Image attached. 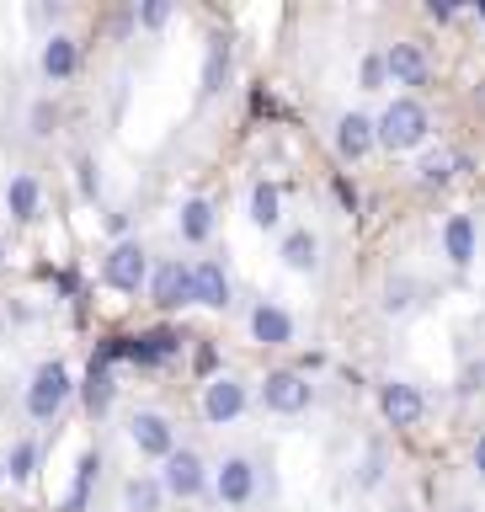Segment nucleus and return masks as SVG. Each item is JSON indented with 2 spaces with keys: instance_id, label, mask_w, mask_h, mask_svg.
Wrapping results in <instances>:
<instances>
[{
  "instance_id": "412c9836",
  "label": "nucleus",
  "mask_w": 485,
  "mask_h": 512,
  "mask_svg": "<svg viewBox=\"0 0 485 512\" xmlns=\"http://www.w3.org/2000/svg\"><path fill=\"white\" fill-rule=\"evenodd\" d=\"M176 235H182L187 246H214V235H219L214 198H187L182 208H176Z\"/></svg>"
},
{
  "instance_id": "20e7f679",
  "label": "nucleus",
  "mask_w": 485,
  "mask_h": 512,
  "mask_svg": "<svg viewBox=\"0 0 485 512\" xmlns=\"http://www.w3.org/2000/svg\"><path fill=\"white\" fill-rule=\"evenodd\" d=\"M150 272H155V262L144 251V240H134V235L107 246V256H102V283L118 288V294H150Z\"/></svg>"
},
{
  "instance_id": "6e6552de",
  "label": "nucleus",
  "mask_w": 485,
  "mask_h": 512,
  "mask_svg": "<svg viewBox=\"0 0 485 512\" xmlns=\"http://www.w3.org/2000/svg\"><path fill=\"white\" fill-rule=\"evenodd\" d=\"M160 486H166L171 502H198L203 491H214V470L203 464L198 448H176V454L160 464Z\"/></svg>"
},
{
  "instance_id": "4c0bfd02",
  "label": "nucleus",
  "mask_w": 485,
  "mask_h": 512,
  "mask_svg": "<svg viewBox=\"0 0 485 512\" xmlns=\"http://www.w3.org/2000/svg\"><path fill=\"white\" fill-rule=\"evenodd\" d=\"M470 464H475V475L485 480V432H480V438H475V448H470Z\"/></svg>"
},
{
  "instance_id": "ea45409f",
  "label": "nucleus",
  "mask_w": 485,
  "mask_h": 512,
  "mask_svg": "<svg viewBox=\"0 0 485 512\" xmlns=\"http://www.w3.org/2000/svg\"><path fill=\"white\" fill-rule=\"evenodd\" d=\"M0 480H6V464H0Z\"/></svg>"
},
{
  "instance_id": "72a5a7b5",
  "label": "nucleus",
  "mask_w": 485,
  "mask_h": 512,
  "mask_svg": "<svg viewBox=\"0 0 485 512\" xmlns=\"http://www.w3.org/2000/svg\"><path fill=\"white\" fill-rule=\"evenodd\" d=\"M32 134L38 139H48V134H59V102H32Z\"/></svg>"
},
{
  "instance_id": "f3484780",
  "label": "nucleus",
  "mask_w": 485,
  "mask_h": 512,
  "mask_svg": "<svg viewBox=\"0 0 485 512\" xmlns=\"http://www.w3.org/2000/svg\"><path fill=\"white\" fill-rule=\"evenodd\" d=\"M230 75H235V43H230V32H214L203 48V75H198V96L203 102H214V96H224V86H230Z\"/></svg>"
},
{
  "instance_id": "4be33fe9",
  "label": "nucleus",
  "mask_w": 485,
  "mask_h": 512,
  "mask_svg": "<svg viewBox=\"0 0 485 512\" xmlns=\"http://www.w3.org/2000/svg\"><path fill=\"white\" fill-rule=\"evenodd\" d=\"M112 400H118V379H112V363L91 352V368H86V379H80V406H86V416H96V422H102V416L112 411Z\"/></svg>"
},
{
  "instance_id": "2eb2a0df",
  "label": "nucleus",
  "mask_w": 485,
  "mask_h": 512,
  "mask_svg": "<svg viewBox=\"0 0 485 512\" xmlns=\"http://www.w3.org/2000/svg\"><path fill=\"white\" fill-rule=\"evenodd\" d=\"M80 64H86V54H80L75 32H48L43 48H38V70H43L48 86H70V80L80 75Z\"/></svg>"
},
{
  "instance_id": "c85d7f7f",
  "label": "nucleus",
  "mask_w": 485,
  "mask_h": 512,
  "mask_svg": "<svg viewBox=\"0 0 485 512\" xmlns=\"http://www.w3.org/2000/svg\"><path fill=\"white\" fill-rule=\"evenodd\" d=\"M358 86L363 91H384L390 86V59H384V48H368L358 59Z\"/></svg>"
},
{
  "instance_id": "f03ea898",
  "label": "nucleus",
  "mask_w": 485,
  "mask_h": 512,
  "mask_svg": "<svg viewBox=\"0 0 485 512\" xmlns=\"http://www.w3.org/2000/svg\"><path fill=\"white\" fill-rule=\"evenodd\" d=\"M187 352V336L176 331V326H150V331H134V336H107L102 347H96V358H107V363H139V368H166L176 363Z\"/></svg>"
},
{
  "instance_id": "f257e3e1",
  "label": "nucleus",
  "mask_w": 485,
  "mask_h": 512,
  "mask_svg": "<svg viewBox=\"0 0 485 512\" xmlns=\"http://www.w3.org/2000/svg\"><path fill=\"white\" fill-rule=\"evenodd\" d=\"M80 395V384H75V374H70V363L64 358H43L38 368H32V379H27V395H22V406H27V422H38V427H48V422H59L64 416V406Z\"/></svg>"
},
{
  "instance_id": "423d86ee",
  "label": "nucleus",
  "mask_w": 485,
  "mask_h": 512,
  "mask_svg": "<svg viewBox=\"0 0 485 512\" xmlns=\"http://www.w3.org/2000/svg\"><path fill=\"white\" fill-rule=\"evenodd\" d=\"M256 491H262V470H256V459L251 454H224L214 464V496H219V507H230V512H246L256 502Z\"/></svg>"
},
{
  "instance_id": "473e14b6",
  "label": "nucleus",
  "mask_w": 485,
  "mask_h": 512,
  "mask_svg": "<svg viewBox=\"0 0 485 512\" xmlns=\"http://www.w3.org/2000/svg\"><path fill=\"white\" fill-rule=\"evenodd\" d=\"M454 395H459V400H480V395H485V358H470V363L459 368Z\"/></svg>"
},
{
  "instance_id": "cd10ccee",
  "label": "nucleus",
  "mask_w": 485,
  "mask_h": 512,
  "mask_svg": "<svg viewBox=\"0 0 485 512\" xmlns=\"http://www.w3.org/2000/svg\"><path fill=\"white\" fill-rule=\"evenodd\" d=\"M160 507H166L160 475H128L123 480V512H160Z\"/></svg>"
},
{
  "instance_id": "c756f323",
  "label": "nucleus",
  "mask_w": 485,
  "mask_h": 512,
  "mask_svg": "<svg viewBox=\"0 0 485 512\" xmlns=\"http://www.w3.org/2000/svg\"><path fill=\"white\" fill-rule=\"evenodd\" d=\"M384 464H390L384 443H368V448H363V464H358V486H363V491H379V486H384V475H390Z\"/></svg>"
},
{
  "instance_id": "bb28decb",
  "label": "nucleus",
  "mask_w": 485,
  "mask_h": 512,
  "mask_svg": "<svg viewBox=\"0 0 485 512\" xmlns=\"http://www.w3.org/2000/svg\"><path fill=\"white\" fill-rule=\"evenodd\" d=\"M0 464H6V480H11V486H27V480L38 475V464H43V443H38V438H16Z\"/></svg>"
},
{
  "instance_id": "393cba45",
  "label": "nucleus",
  "mask_w": 485,
  "mask_h": 512,
  "mask_svg": "<svg viewBox=\"0 0 485 512\" xmlns=\"http://www.w3.org/2000/svg\"><path fill=\"white\" fill-rule=\"evenodd\" d=\"M246 214H251L256 230H278V224H283V187L267 182V176H262V182H251Z\"/></svg>"
},
{
  "instance_id": "39448f33",
  "label": "nucleus",
  "mask_w": 485,
  "mask_h": 512,
  "mask_svg": "<svg viewBox=\"0 0 485 512\" xmlns=\"http://www.w3.org/2000/svg\"><path fill=\"white\" fill-rule=\"evenodd\" d=\"M256 395H262V406L272 416H304L315 406V384L304 368H267V379L256 384Z\"/></svg>"
},
{
  "instance_id": "2f4dec72",
  "label": "nucleus",
  "mask_w": 485,
  "mask_h": 512,
  "mask_svg": "<svg viewBox=\"0 0 485 512\" xmlns=\"http://www.w3.org/2000/svg\"><path fill=\"white\" fill-rule=\"evenodd\" d=\"M75 187H80V198H86V203L102 198V171H96V155H75Z\"/></svg>"
},
{
  "instance_id": "9b49d317",
  "label": "nucleus",
  "mask_w": 485,
  "mask_h": 512,
  "mask_svg": "<svg viewBox=\"0 0 485 512\" xmlns=\"http://www.w3.org/2000/svg\"><path fill=\"white\" fill-rule=\"evenodd\" d=\"M379 416H384V427H395V432H416V427H422V416H427L422 384H411V379H384V384H379Z\"/></svg>"
},
{
  "instance_id": "f8f14e48",
  "label": "nucleus",
  "mask_w": 485,
  "mask_h": 512,
  "mask_svg": "<svg viewBox=\"0 0 485 512\" xmlns=\"http://www.w3.org/2000/svg\"><path fill=\"white\" fill-rule=\"evenodd\" d=\"M128 443H134L144 459H160V464L182 448V443H176V422L166 411H155V406H139L134 416H128Z\"/></svg>"
},
{
  "instance_id": "7ed1b4c3",
  "label": "nucleus",
  "mask_w": 485,
  "mask_h": 512,
  "mask_svg": "<svg viewBox=\"0 0 485 512\" xmlns=\"http://www.w3.org/2000/svg\"><path fill=\"white\" fill-rule=\"evenodd\" d=\"M427 139H432V112H427L422 96H395V102L379 112V150L406 155Z\"/></svg>"
},
{
  "instance_id": "ddd939ff",
  "label": "nucleus",
  "mask_w": 485,
  "mask_h": 512,
  "mask_svg": "<svg viewBox=\"0 0 485 512\" xmlns=\"http://www.w3.org/2000/svg\"><path fill=\"white\" fill-rule=\"evenodd\" d=\"M246 326H251V342L256 347H294L299 342V320L278 299H256L251 315H246Z\"/></svg>"
},
{
  "instance_id": "dca6fc26",
  "label": "nucleus",
  "mask_w": 485,
  "mask_h": 512,
  "mask_svg": "<svg viewBox=\"0 0 485 512\" xmlns=\"http://www.w3.org/2000/svg\"><path fill=\"white\" fill-rule=\"evenodd\" d=\"M192 294H198L203 310H230L235 304V283H230V267L219 262V256H203V262H192Z\"/></svg>"
},
{
  "instance_id": "9d476101",
  "label": "nucleus",
  "mask_w": 485,
  "mask_h": 512,
  "mask_svg": "<svg viewBox=\"0 0 485 512\" xmlns=\"http://www.w3.org/2000/svg\"><path fill=\"white\" fill-rule=\"evenodd\" d=\"M331 150L342 155L347 166L368 160L379 150V118H374V112H363V107H347L342 118H336V128H331Z\"/></svg>"
},
{
  "instance_id": "a878e982",
  "label": "nucleus",
  "mask_w": 485,
  "mask_h": 512,
  "mask_svg": "<svg viewBox=\"0 0 485 512\" xmlns=\"http://www.w3.org/2000/svg\"><path fill=\"white\" fill-rule=\"evenodd\" d=\"M459 171V150H438V155H422L416 160V187H427V192H443Z\"/></svg>"
},
{
  "instance_id": "a19ab883",
  "label": "nucleus",
  "mask_w": 485,
  "mask_h": 512,
  "mask_svg": "<svg viewBox=\"0 0 485 512\" xmlns=\"http://www.w3.org/2000/svg\"><path fill=\"white\" fill-rule=\"evenodd\" d=\"M459 512H470V507H459Z\"/></svg>"
},
{
  "instance_id": "0eeeda50",
  "label": "nucleus",
  "mask_w": 485,
  "mask_h": 512,
  "mask_svg": "<svg viewBox=\"0 0 485 512\" xmlns=\"http://www.w3.org/2000/svg\"><path fill=\"white\" fill-rule=\"evenodd\" d=\"M246 411H251V384L240 379V374H219V379L203 384L198 416H203L208 427H230V422H240Z\"/></svg>"
},
{
  "instance_id": "58836bf2",
  "label": "nucleus",
  "mask_w": 485,
  "mask_h": 512,
  "mask_svg": "<svg viewBox=\"0 0 485 512\" xmlns=\"http://www.w3.org/2000/svg\"><path fill=\"white\" fill-rule=\"evenodd\" d=\"M0 267H6V235H0Z\"/></svg>"
},
{
  "instance_id": "4468645a",
  "label": "nucleus",
  "mask_w": 485,
  "mask_h": 512,
  "mask_svg": "<svg viewBox=\"0 0 485 512\" xmlns=\"http://www.w3.org/2000/svg\"><path fill=\"white\" fill-rule=\"evenodd\" d=\"M384 59H390V86H406V96L432 86V59L416 38H395L390 48H384Z\"/></svg>"
},
{
  "instance_id": "aec40b11",
  "label": "nucleus",
  "mask_w": 485,
  "mask_h": 512,
  "mask_svg": "<svg viewBox=\"0 0 485 512\" xmlns=\"http://www.w3.org/2000/svg\"><path fill=\"white\" fill-rule=\"evenodd\" d=\"M6 214L16 224H38L43 219V182H38V171H11L6 176Z\"/></svg>"
},
{
  "instance_id": "b1692460",
  "label": "nucleus",
  "mask_w": 485,
  "mask_h": 512,
  "mask_svg": "<svg viewBox=\"0 0 485 512\" xmlns=\"http://www.w3.org/2000/svg\"><path fill=\"white\" fill-rule=\"evenodd\" d=\"M96 475H102V448H86L80 464H75V480H70V491H64L59 512H86L91 507V491H96Z\"/></svg>"
},
{
  "instance_id": "e433bc0d",
  "label": "nucleus",
  "mask_w": 485,
  "mask_h": 512,
  "mask_svg": "<svg viewBox=\"0 0 485 512\" xmlns=\"http://www.w3.org/2000/svg\"><path fill=\"white\" fill-rule=\"evenodd\" d=\"M27 16H32V22H59V16H64V6H32Z\"/></svg>"
},
{
  "instance_id": "c9c22d12",
  "label": "nucleus",
  "mask_w": 485,
  "mask_h": 512,
  "mask_svg": "<svg viewBox=\"0 0 485 512\" xmlns=\"http://www.w3.org/2000/svg\"><path fill=\"white\" fill-rule=\"evenodd\" d=\"M102 230L112 235V246H118V240H128V230H134V214H128V208H107V214H102Z\"/></svg>"
},
{
  "instance_id": "5701e85b",
  "label": "nucleus",
  "mask_w": 485,
  "mask_h": 512,
  "mask_svg": "<svg viewBox=\"0 0 485 512\" xmlns=\"http://www.w3.org/2000/svg\"><path fill=\"white\" fill-rule=\"evenodd\" d=\"M422 299H427V283L416 278V272H390L384 288H379V310L384 315H406L411 304H422Z\"/></svg>"
},
{
  "instance_id": "f704fd0d",
  "label": "nucleus",
  "mask_w": 485,
  "mask_h": 512,
  "mask_svg": "<svg viewBox=\"0 0 485 512\" xmlns=\"http://www.w3.org/2000/svg\"><path fill=\"white\" fill-rule=\"evenodd\" d=\"M192 368H198V379H219V347L214 342H192Z\"/></svg>"
},
{
  "instance_id": "6ab92c4d",
  "label": "nucleus",
  "mask_w": 485,
  "mask_h": 512,
  "mask_svg": "<svg viewBox=\"0 0 485 512\" xmlns=\"http://www.w3.org/2000/svg\"><path fill=\"white\" fill-rule=\"evenodd\" d=\"M278 262L288 272H299V278H315L320 272V235L310 230V224H294V230H283L278 240Z\"/></svg>"
},
{
  "instance_id": "7c9ffc66",
  "label": "nucleus",
  "mask_w": 485,
  "mask_h": 512,
  "mask_svg": "<svg viewBox=\"0 0 485 512\" xmlns=\"http://www.w3.org/2000/svg\"><path fill=\"white\" fill-rule=\"evenodd\" d=\"M134 16H139V32H166L171 16H176V6H171V0H139Z\"/></svg>"
},
{
  "instance_id": "1a4fd4ad",
  "label": "nucleus",
  "mask_w": 485,
  "mask_h": 512,
  "mask_svg": "<svg viewBox=\"0 0 485 512\" xmlns=\"http://www.w3.org/2000/svg\"><path fill=\"white\" fill-rule=\"evenodd\" d=\"M150 304L160 315H176V310H187V304H198V294H192V262L160 256L155 272H150Z\"/></svg>"
},
{
  "instance_id": "a211bd4d",
  "label": "nucleus",
  "mask_w": 485,
  "mask_h": 512,
  "mask_svg": "<svg viewBox=\"0 0 485 512\" xmlns=\"http://www.w3.org/2000/svg\"><path fill=\"white\" fill-rule=\"evenodd\" d=\"M443 256L454 272H470L475 256H480V230H475V214H448L443 219Z\"/></svg>"
}]
</instances>
